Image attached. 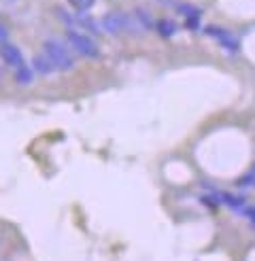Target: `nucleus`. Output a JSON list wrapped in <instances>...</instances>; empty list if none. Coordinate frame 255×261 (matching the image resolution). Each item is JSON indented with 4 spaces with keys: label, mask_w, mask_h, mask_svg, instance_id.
Returning <instances> with one entry per match:
<instances>
[{
    "label": "nucleus",
    "mask_w": 255,
    "mask_h": 261,
    "mask_svg": "<svg viewBox=\"0 0 255 261\" xmlns=\"http://www.w3.org/2000/svg\"><path fill=\"white\" fill-rule=\"evenodd\" d=\"M43 54L51 60V64L56 66L58 72H70L76 66L72 49L66 43H62L60 38H54V36L45 38V41H43Z\"/></svg>",
    "instance_id": "1"
},
{
    "label": "nucleus",
    "mask_w": 255,
    "mask_h": 261,
    "mask_svg": "<svg viewBox=\"0 0 255 261\" xmlns=\"http://www.w3.org/2000/svg\"><path fill=\"white\" fill-rule=\"evenodd\" d=\"M66 43L72 51H76V56H81V58H87V60H98L102 56V51L98 47V43L94 41L92 36H87L79 30H74V28H68L66 32Z\"/></svg>",
    "instance_id": "2"
},
{
    "label": "nucleus",
    "mask_w": 255,
    "mask_h": 261,
    "mask_svg": "<svg viewBox=\"0 0 255 261\" xmlns=\"http://www.w3.org/2000/svg\"><path fill=\"white\" fill-rule=\"evenodd\" d=\"M0 58H3V62L7 64L9 68H13V70L26 64V58L21 54V49L17 45H13V43H7V45L0 47Z\"/></svg>",
    "instance_id": "3"
},
{
    "label": "nucleus",
    "mask_w": 255,
    "mask_h": 261,
    "mask_svg": "<svg viewBox=\"0 0 255 261\" xmlns=\"http://www.w3.org/2000/svg\"><path fill=\"white\" fill-rule=\"evenodd\" d=\"M213 193L217 195L219 204L232 208V211H242V208L247 206V198H245V195H236V193H227V191H217V189H213Z\"/></svg>",
    "instance_id": "4"
},
{
    "label": "nucleus",
    "mask_w": 255,
    "mask_h": 261,
    "mask_svg": "<svg viewBox=\"0 0 255 261\" xmlns=\"http://www.w3.org/2000/svg\"><path fill=\"white\" fill-rule=\"evenodd\" d=\"M32 70H34V74H41V76H51V74H56L58 70H56V66L51 64V60L45 56V54H36L34 58H32Z\"/></svg>",
    "instance_id": "5"
},
{
    "label": "nucleus",
    "mask_w": 255,
    "mask_h": 261,
    "mask_svg": "<svg viewBox=\"0 0 255 261\" xmlns=\"http://www.w3.org/2000/svg\"><path fill=\"white\" fill-rule=\"evenodd\" d=\"M74 21H76V25H79L81 30H85V32H89V34H94V36H100V32H102V28H100V23L89 15V13H76L74 15Z\"/></svg>",
    "instance_id": "6"
},
{
    "label": "nucleus",
    "mask_w": 255,
    "mask_h": 261,
    "mask_svg": "<svg viewBox=\"0 0 255 261\" xmlns=\"http://www.w3.org/2000/svg\"><path fill=\"white\" fill-rule=\"evenodd\" d=\"M156 32H158L162 38H172V36H176V32H178V25H176V21L170 19V17H162V19L156 21Z\"/></svg>",
    "instance_id": "7"
},
{
    "label": "nucleus",
    "mask_w": 255,
    "mask_h": 261,
    "mask_svg": "<svg viewBox=\"0 0 255 261\" xmlns=\"http://www.w3.org/2000/svg\"><path fill=\"white\" fill-rule=\"evenodd\" d=\"M134 19L138 21V25H140V28H143L145 32H147V30H156V19L151 17V13H149L147 9L136 7V9H134Z\"/></svg>",
    "instance_id": "8"
},
{
    "label": "nucleus",
    "mask_w": 255,
    "mask_h": 261,
    "mask_svg": "<svg viewBox=\"0 0 255 261\" xmlns=\"http://www.w3.org/2000/svg\"><path fill=\"white\" fill-rule=\"evenodd\" d=\"M174 11L178 13L181 17H202V7L194 5V3H176L174 5Z\"/></svg>",
    "instance_id": "9"
},
{
    "label": "nucleus",
    "mask_w": 255,
    "mask_h": 261,
    "mask_svg": "<svg viewBox=\"0 0 255 261\" xmlns=\"http://www.w3.org/2000/svg\"><path fill=\"white\" fill-rule=\"evenodd\" d=\"M32 79H34V70H32V66L23 64V66L15 68V81H17L19 85H30Z\"/></svg>",
    "instance_id": "10"
},
{
    "label": "nucleus",
    "mask_w": 255,
    "mask_h": 261,
    "mask_svg": "<svg viewBox=\"0 0 255 261\" xmlns=\"http://www.w3.org/2000/svg\"><path fill=\"white\" fill-rule=\"evenodd\" d=\"M219 47L225 51V54H230V56L240 54V41H238L234 34H230V36L223 38V41H219Z\"/></svg>",
    "instance_id": "11"
},
{
    "label": "nucleus",
    "mask_w": 255,
    "mask_h": 261,
    "mask_svg": "<svg viewBox=\"0 0 255 261\" xmlns=\"http://www.w3.org/2000/svg\"><path fill=\"white\" fill-rule=\"evenodd\" d=\"M202 32L207 34V36H211V38H215L217 43H219V41H223L225 36H230V34H232L230 30L221 28V25H204V28H202Z\"/></svg>",
    "instance_id": "12"
},
{
    "label": "nucleus",
    "mask_w": 255,
    "mask_h": 261,
    "mask_svg": "<svg viewBox=\"0 0 255 261\" xmlns=\"http://www.w3.org/2000/svg\"><path fill=\"white\" fill-rule=\"evenodd\" d=\"M56 15H58V19H60L64 25H68V28H74V25H76L74 15H70V13L64 9V7H58V9H56Z\"/></svg>",
    "instance_id": "13"
},
{
    "label": "nucleus",
    "mask_w": 255,
    "mask_h": 261,
    "mask_svg": "<svg viewBox=\"0 0 255 261\" xmlns=\"http://www.w3.org/2000/svg\"><path fill=\"white\" fill-rule=\"evenodd\" d=\"M70 7L76 11V13H87L89 9H92L96 5V0H68Z\"/></svg>",
    "instance_id": "14"
},
{
    "label": "nucleus",
    "mask_w": 255,
    "mask_h": 261,
    "mask_svg": "<svg viewBox=\"0 0 255 261\" xmlns=\"http://www.w3.org/2000/svg\"><path fill=\"white\" fill-rule=\"evenodd\" d=\"M200 202H202V206H204V208H209V211H217V208L221 206L215 193H211V195H202Z\"/></svg>",
    "instance_id": "15"
},
{
    "label": "nucleus",
    "mask_w": 255,
    "mask_h": 261,
    "mask_svg": "<svg viewBox=\"0 0 255 261\" xmlns=\"http://www.w3.org/2000/svg\"><path fill=\"white\" fill-rule=\"evenodd\" d=\"M251 185H255V172H253V170H249L247 174H242V176L238 178V182H236V187H240V189H247V187H251Z\"/></svg>",
    "instance_id": "16"
},
{
    "label": "nucleus",
    "mask_w": 255,
    "mask_h": 261,
    "mask_svg": "<svg viewBox=\"0 0 255 261\" xmlns=\"http://www.w3.org/2000/svg\"><path fill=\"white\" fill-rule=\"evenodd\" d=\"M185 28L191 32H198L202 28V17H185Z\"/></svg>",
    "instance_id": "17"
},
{
    "label": "nucleus",
    "mask_w": 255,
    "mask_h": 261,
    "mask_svg": "<svg viewBox=\"0 0 255 261\" xmlns=\"http://www.w3.org/2000/svg\"><path fill=\"white\" fill-rule=\"evenodd\" d=\"M9 43V28L5 23H0V47Z\"/></svg>",
    "instance_id": "18"
},
{
    "label": "nucleus",
    "mask_w": 255,
    "mask_h": 261,
    "mask_svg": "<svg viewBox=\"0 0 255 261\" xmlns=\"http://www.w3.org/2000/svg\"><path fill=\"white\" fill-rule=\"evenodd\" d=\"M242 215H245L251 223L255 225V206H245V208H242Z\"/></svg>",
    "instance_id": "19"
},
{
    "label": "nucleus",
    "mask_w": 255,
    "mask_h": 261,
    "mask_svg": "<svg viewBox=\"0 0 255 261\" xmlns=\"http://www.w3.org/2000/svg\"><path fill=\"white\" fill-rule=\"evenodd\" d=\"M158 3H160V5H164V7H174V5H176L174 0H158Z\"/></svg>",
    "instance_id": "20"
},
{
    "label": "nucleus",
    "mask_w": 255,
    "mask_h": 261,
    "mask_svg": "<svg viewBox=\"0 0 255 261\" xmlns=\"http://www.w3.org/2000/svg\"><path fill=\"white\" fill-rule=\"evenodd\" d=\"M251 170H253V172H255V164H253V168H251Z\"/></svg>",
    "instance_id": "21"
}]
</instances>
